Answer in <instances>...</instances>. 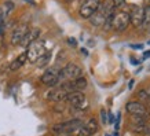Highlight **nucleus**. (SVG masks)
<instances>
[{"mask_svg": "<svg viewBox=\"0 0 150 136\" xmlns=\"http://www.w3.org/2000/svg\"><path fill=\"white\" fill-rule=\"evenodd\" d=\"M125 1L127 0H113V4H114V8H121L124 4H125Z\"/></svg>", "mask_w": 150, "mask_h": 136, "instance_id": "22", "label": "nucleus"}, {"mask_svg": "<svg viewBox=\"0 0 150 136\" xmlns=\"http://www.w3.org/2000/svg\"><path fill=\"white\" fill-rule=\"evenodd\" d=\"M143 59H150V51H146L143 54Z\"/></svg>", "mask_w": 150, "mask_h": 136, "instance_id": "28", "label": "nucleus"}, {"mask_svg": "<svg viewBox=\"0 0 150 136\" xmlns=\"http://www.w3.org/2000/svg\"><path fill=\"white\" fill-rule=\"evenodd\" d=\"M68 95H69L68 91L65 89L62 85H59L57 88H54V89H51L47 94V99L52 100V102H64V100H66Z\"/></svg>", "mask_w": 150, "mask_h": 136, "instance_id": "11", "label": "nucleus"}, {"mask_svg": "<svg viewBox=\"0 0 150 136\" xmlns=\"http://www.w3.org/2000/svg\"><path fill=\"white\" fill-rule=\"evenodd\" d=\"M50 59H51V52L46 51V52L36 61V65L39 66V68H46L47 65H48V62H50Z\"/></svg>", "mask_w": 150, "mask_h": 136, "instance_id": "20", "label": "nucleus"}, {"mask_svg": "<svg viewBox=\"0 0 150 136\" xmlns=\"http://www.w3.org/2000/svg\"><path fill=\"white\" fill-rule=\"evenodd\" d=\"M29 30V26H28L26 23H21L18 26L15 27L11 33V44L13 45H19L21 44V41H22L23 36L26 35V32Z\"/></svg>", "mask_w": 150, "mask_h": 136, "instance_id": "10", "label": "nucleus"}, {"mask_svg": "<svg viewBox=\"0 0 150 136\" xmlns=\"http://www.w3.org/2000/svg\"><path fill=\"white\" fill-rule=\"evenodd\" d=\"M131 63H132V65H138L139 62H138L137 59H131Z\"/></svg>", "mask_w": 150, "mask_h": 136, "instance_id": "31", "label": "nucleus"}, {"mask_svg": "<svg viewBox=\"0 0 150 136\" xmlns=\"http://www.w3.org/2000/svg\"><path fill=\"white\" fill-rule=\"evenodd\" d=\"M131 124H129V128H131L132 132H137V133H142L143 132V128H145L147 120L142 117H134L131 116Z\"/></svg>", "mask_w": 150, "mask_h": 136, "instance_id": "14", "label": "nucleus"}, {"mask_svg": "<svg viewBox=\"0 0 150 136\" xmlns=\"http://www.w3.org/2000/svg\"><path fill=\"white\" fill-rule=\"evenodd\" d=\"M125 110H127V113H129V116H134V117H142V118H146V120H149L150 117L147 107L142 102H139V100L128 102L125 104Z\"/></svg>", "mask_w": 150, "mask_h": 136, "instance_id": "4", "label": "nucleus"}, {"mask_svg": "<svg viewBox=\"0 0 150 136\" xmlns=\"http://www.w3.org/2000/svg\"><path fill=\"white\" fill-rule=\"evenodd\" d=\"M120 121H121V114L118 113L117 114V121H116V131H118V128H120Z\"/></svg>", "mask_w": 150, "mask_h": 136, "instance_id": "25", "label": "nucleus"}, {"mask_svg": "<svg viewBox=\"0 0 150 136\" xmlns=\"http://www.w3.org/2000/svg\"><path fill=\"white\" fill-rule=\"evenodd\" d=\"M100 4V0H83L79 14L83 19H90L95 14V11L98 10Z\"/></svg>", "mask_w": 150, "mask_h": 136, "instance_id": "7", "label": "nucleus"}, {"mask_svg": "<svg viewBox=\"0 0 150 136\" xmlns=\"http://www.w3.org/2000/svg\"><path fill=\"white\" fill-rule=\"evenodd\" d=\"M105 136H109V135H105Z\"/></svg>", "mask_w": 150, "mask_h": 136, "instance_id": "35", "label": "nucleus"}, {"mask_svg": "<svg viewBox=\"0 0 150 136\" xmlns=\"http://www.w3.org/2000/svg\"><path fill=\"white\" fill-rule=\"evenodd\" d=\"M68 136H69V135H68Z\"/></svg>", "mask_w": 150, "mask_h": 136, "instance_id": "36", "label": "nucleus"}, {"mask_svg": "<svg viewBox=\"0 0 150 136\" xmlns=\"http://www.w3.org/2000/svg\"><path fill=\"white\" fill-rule=\"evenodd\" d=\"M141 27L145 33H150V6L143 7V21H142Z\"/></svg>", "mask_w": 150, "mask_h": 136, "instance_id": "16", "label": "nucleus"}, {"mask_svg": "<svg viewBox=\"0 0 150 136\" xmlns=\"http://www.w3.org/2000/svg\"><path fill=\"white\" fill-rule=\"evenodd\" d=\"M131 25V19H129V13L125 10H120V11H114L113 17L110 19V27L116 30V32H124L127 30V27Z\"/></svg>", "mask_w": 150, "mask_h": 136, "instance_id": "2", "label": "nucleus"}, {"mask_svg": "<svg viewBox=\"0 0 150 136\" xmlns=\"http://www.w3.org/2000/svg\"><path fill=\"white\" fill-rule=\"evenodd\" d=\"M131 48L132 50H143V44H132Z\"/></svg>", "mask_w": 150, "mask_h": 136, "instance_id": "26", "label": "nucleus"}, {"mask_svg": "<svg viewBox=\"0 0 150 136\" xmlns=\"http://www.w3.org/2000/svg\"><path fill=\"white\" fill-rule=\"evenodd\" d=\"M68 43L69 44H72L73 47H76V40H74V39H68Z\"/></svg>", "mask_w": 150, "mask_h": 136, "instance_id": "27", "label": "nucleus"}, {"mask_svg": "<svg viewBox=\"0 0 150 136\" xmlns=\"http://www.w3.org/2000/svg\"><path fill=\"white\" fill-rule=\"evenodd\" d=\"M147 44H149V45H150V40H149V41H147Z\"/></svg>", "mask_w": 150, "mask_h": 136, "instance_id": "34", "label": "nucleus"}, {"mask_svg": "<svg viewBox=\"0 0 150 136\" xmlns=\"http://www.w3.org/2000/svg\"><path fill=\"white\" fill-rule=\"evenodd\" d=\"M14 7H15V6H14V3L13 1H10V0H7V1H4V3H3V7H1V14H3V18H7V17H8L10 14H11V11H13L14 10Z\"/></svg>", "mask_w": 150, "mask_h": 136, "instance_id": "19", "label": "nucleus"}, {"mask_svg": "<svg viewBox=\"0 0 150 136\" xmlns=\"http://www.w3.org/2000/svg\"><path fill=\"white\" fill-rule=\"evenodd\" d=\"M80 120H70V121H65V123L57 124L52 127V132H55L57 135H70L74 129H77L81 125Z\"/></svg>", "mask_w": 150, "mask_h": 136, "instance_id": "8", "label": "nucleus"}, {"mask_svg": "<svg viewBox=\"0 0 150 136\" xmlns=\"http://www.w3.org/2000/svg\"><path fill=\"white\" fill-rule=\"evenodd\" d=\"M81 68L76 63H68L64 69H61V82L65 81H72L74 78H77L81 76Z\"/></svg>", "mask_w": 150, "mask_h": 136, "instance_id": "6", "label": "nucleus"}, {"mask_svg": "<svg viewBox=\"0 0 150 136\" xmlns=\"http://www.w3.org/2000/svg\"><path fill=\"white\" fill-rule=\"evenodd\" d=\"M145 136H150V121H147L145 125V128H143V132H142Z\"/></svg>", "mask_w": 150, "mask_h": 136, "instance_id": "23", "label": "nucleus"}, {"mask_svg": "<svg viewBox=\"0 0 150 136\" xmlns=\"http://www.w3.org/2000/svg\"><path fill=\"white\" fill-rule=\"evenodd\" d=\"M138 99L139 102H150V92L146 89H141L138 92Z\"/></svg>", "mask_w": 150, "mask_h": 136, "instance_id": "21", "label": "nucleus"}, {"mask_svg": "<svg viewBox=\"0 0 150 136\" xmlns=\"http://www.w3.org/2000/svg\"><path fill=\"white\" fill-rule=\"evenodd\" d=\"M86 128H87V131H88V133H90V136H92L99 131V124H98V121H96L95 118H90L88 123L86 124Z\"/></svg>", "mask_w": 150, "mask_h": 136, "instance_id": "18", "label": "nucleus"}, {"mask_svg": "<svg viewBox=\"0 0 150 136\" xmlns=\"http://www.w3.org/2000/svg\"><path fill=\"white\" fill-rule=\"evenodd\" d=\"M25 1H28L29 4H32V6H35V4H36V1H35V0H25Z\"/></svg>", "mask_w": 150, "mask_h": 136, "instance_id": "30", "label": "nucleus"}, {"mask_svg": "<svg viewBox=\"0 0 150 136\" xmlns=\"http://www.w3.org/2000/svg\"><path fill=\"white\" fill-rule=\"evenodd\" d=\"M66 102H69V104L72 106L73 109H77V110H81L87 106V98L81 91L70 92L68 95V98H66Z\"/></svg>", "mask_w": 150, "mask_h": 136, "instance_id": "9", "label": "nucleus"}, {"mask_svg": "<svg viewBox=\"0 0 150 136\" xmlns=\"http://www.w3.org/2000/svg\"><path fill=\"white\" fill-rule=\"evenodd\" d=\"M100 117H102V123H103V124L108 123V113H106L105 110H102V111H100Z\"/></svg>", "mask_w": 150, "mask_h": 136, "instance_id": "24", "label": "nucleus"}, {"mask_svg": "<svg viewBox=\"0 0 150 136\" xmlns=\"http://www.w3.org/2000/svg\"><path fill=\"white\" fill-rule=\"evenodd\" d=\"M114 11L116 8H114L113 0H103L100 1L98 10L90 18V21L94 26H106V29H110V19L113 17Z\"/></svg>", "mask_w": 150, "mask_h": 136, "instance_id": "1", "label": "nucleus"}, {"mask_svg": "<svg viewBox=\"0 0 150 136\" xmlns=\"http://www.w3.org/2000/svg\"><path fill=\"white\" fill-rule=\"evenodd\" d=\"M129 19H131V25L134 27H141L142 26V21H143V7L135 6L132 7L131 13H129Z\"/></svg>", "mask_w": 150, "mask_h": 136, "instance_id": "12", "label": "nucleus"}, {"mask_svg": "<svg viewBox=\"0 0 150 136\" xmlns=\"http://www.w3.org/2000/svg\"><path fill=\"white\" fill-rule=\"evenodd\" d=\"M26 61H28L26 52H22L18 58H15L13 62H11V65H10V70H11V72H15V70L21 69L23 65H25V62H26Z\"/></svg>", "mask_w": 150, "mask_h": 136, "instance_id": "15", "label": "nucleus"}, {"mask_svg": "<svg viewBox=\"0 0 150 136\" xmlns=\"http://www.w3.org/2000/svg\"><path fill=\"white\" fill-rule=\"evenodd\" d=\"M70 84H72V87H73V91H83L87 88V78L80 76V77L72 80Z\"/></svg>", "mask_w": 150, "mask_h": 136, "instance_id": "17", "label": "nucleus"}, {"mask_svg": "<svg viewBox=\"0 0 150 136\" xmlns=\"http://www.w3.org/2000/svg\"><path fill=\"white\" fill-rule=\"evenodd\" d=\"M108 121H109V124H113V114L109 113V118H108Z\"/></svg>", "mask_w": 150, "mask_h": 136, "instance_id": "29", "label": "nucleus"}, {"mask_svg": "<svg viewBox=\"0 0 150 136\" xmlns=\"http://www.w3.org/2000/svg\"><path fill=\"white\" fill-rule=\"evenodd\" d=\"M39 36H40V29L39 27H33V29H29L26 32V35L23 36L22 41H21V44L19 45H22V47H29V45L32 44L35 40H37L39 39Z\"/></svg>", "mask_w": 150, "mask_h": 136, "instance_id": "13", "label": "nucleus"}, {"mask_svg": "<svg viewBox=\"0 0 150 136\" xmlns=\"http://www.w3.org/2000/svg\"><path fill=\"white\" fill-rule=\"evenodd\" d=\"M114 136H118V131H114Z\"/></svg>", "mask_w": 150, "mask_h": 136, "instance_id": "33", "label": "nucleus"}, {"mask_svg": "<svg viewBox=\"0 0 150 136\" xmlns=\"http://www.w3.org/2000/svg\"><path fill=\"white\" fill-rule=\"evenodd\" d=\"M1 21H4V18H3V14H1V10H0V22Z\"/></svg>", "mask_w": 150, "mask_h": 136, "instance_id": "32", "label": "nucleus"}, {"mask_svg": "<svg viewBox=\"0 0 150 136\" xmlns=\"http://www.w3.org/2000/svg\"><path fill=\"white\" fill-rule=\"evenodd\" d=\"M44 52H46V41L41 40V39H37V40H35L32 44L28 47V51H26L28 61L30 63H36V61Z\"/></svg>", "mask_w": 150, "mask_h": 136, "instance_id": "3", "label": "nucleus"}, {"mask_svg": "<svg viewBox=\"0 0 150 136\" xmlns=\"http://www.w3.org/2000/svg\"><path fill=\"white\" fill-rule=\"evenodd\" d=\"M41 82L47 87H55L61 82V69L57 66L46 69V72L41 76Z\"/></svg>", "mask_w": 150, "mask_h": 136, "instance_id": "5", "label": "nucleus"}]
</instances>
